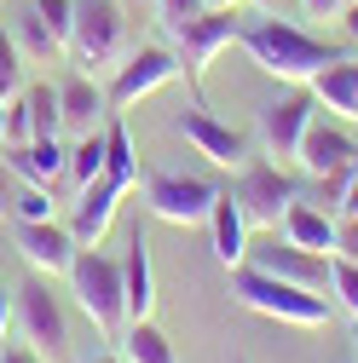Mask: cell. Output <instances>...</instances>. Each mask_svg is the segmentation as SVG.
Here are the masks:
<instances>
[{
  "mask_svg": "<svg viewBox=\"0 0 358 363\" xmlns=\"http://www.w3.org/2000/svg\"><path fill=\"white\" fill-rule=\"evenodd\" d=\"M0 156H6V167L23 179V185H47V191H58V185H64V167H70V150H64L58 139L0 145Z\"/></svg>",
  "mask_w": 358,
  "mask_h": 363,
  "instance_id": "17",
  "label": "cell"
},
{
  "mask_svg": "<svg viewBox=\"0 0 358 363\" xmlns=\"http://www.w3.org/2000/svg\"><path fill=\"white\" fill-rule=\"evenodd\" d=\"M23 104H29V139H58V133H64L58 86H53V81H29V86H23Z\"/></svg>",
  "mask_w": 358,
  "mask_h": 363,
  "instance_id": "24",
  "label": "cell"
},
{
  "mask_svg": "<svg viewBox=\"0 0 358 363\" xmlns=\"http://www.w3.org/2000/svg\"><path fill=\"white\" fill-rule=\"evenodd\" d=\"M312 121H318V99H312V86H289L283 99H272V104L260 110V150L289 167L300 156V139H306Z\"/></svg>",
  "mask_w": 358,
  "mask_h": 363,
  "instance_id": "10",
  "label": "cell"
},
{
  "mask_svg": "<svg viewBox=\"0 0 358 363\" xmlns=\"http://www.w3.org/2000/svg\"><path fill=\"white\" fill-rule=\"evenodd\" d=\"M29 12L53 29V40L70 52V29H75V0H29Z\"/></svg>",
  "mask_w": 358,
  "mask_h": 363,
  "instance_id": "29",
  "label": "cell"
},
{
  "mask_svg": "<svg viewBox=\"0 0 358 363\" xmlns=\"http://www.w3.org/2000/svg\"><path fill=\"white\" fill-rule=\"evenodd\" d=\"M208 237H214V259L226 265V271H237L243 259H249V219H243V208L219 191V202H214V213H208Z\"/></svg>",
  "mask_w": 358,
  "mask_h": 363,
  "instance_id": "19",
  "label": "cell"
},
{
  "mask_svg": "<svg viewBox=\"0 0 358 363\" xmlns=\"http://www.w3.org/2000/svg\"><path fill=\"white\" fill-rule=\"evenodd\" d=\"M12 40H18V52H23V64H53V58H64V47L53 40V29L40 23L29 6L18 12V23H12Z\"/></svg>",
  "mask_w": 358,
  "mask_h": 363,
  "instance_id": "25",
  "label": "cell"
},
{
  "mask_svg": "<svg viewBox=\"0 0 358 363\" xmlns=\"http://www.w3.org/2000/svg\"><path fill=\"white\" fill-rule=\"evenodd\" d=\"M121 283H127V323L156 311V277H151V242L133 231L127 254H121Z\"/></svg>",
  "mask_w": 358,
  "mask_h": 363,
  "instance_id": "21",
  "label": "cell"
},
{
  "mask_svg": "<svg viewBox=\"0 0 358 363\" xmlns=\"http://www.w3.org/2000/svg\"><path fill=\"white\" fill-rule=\"evenodd\" d=\"M6 340H12V294L0 289V346H6Z\"/></svg>",
  "mask_w": 358,
  "mask_h": 363,
  "instance_id": "37",
  "label": "cell"
},
{
  "mask_svg": "<svg viewBox=\"0 0 358 363\" xmlns=\"http://www.w3.org/2000/svg\"><path fill=\"white\" fill-rule=\"evenodd\" d=\"M352 162H358V145L347 139V127H341V121L318 116V121L306 127V139H300V156H295V167H300V173L324 179V173H335V167H352Z\"/></svg>",
  "mask_w": 358,
  "mask_h": 363,
  "instance_id": "14",
  "label": "cell"
},
{
  "mask_svg": "<svg viewBox=\"0 0 358 363\" xmlns=\"http://www.w3.org/2000/svg\"><path fill=\"white\" fill-rule=\"evenodd\" d=\"M352 346H358V317H352Z\"/></svg>",
  "mask_w": 358,
  "mask_h": 363,
  "instance_id": "43",
  "label": "cell"
},
{
  "mask_svg": "<svg viewBox=\"0 0 358 363\" xmlns=\"http://www.w3.org/2000/svg\"><path fill=\"white\" fill-rule=\"evenodd\" d=\"M23 52H18V40H12V29L0 23V99H18L23 93Z\"/></svg>",
  "mask_w": 358,
  "mask_h": 363,
  "instance_id": "28",
  "label": "cell"
},
{
  "mask_svg": "<svg viewBox=\"0 0 358 363\" xmlns=\"http://www.w3.org/2000/svg\"><path fill=\"white\" fill-rule=\"evenodd\" d=\"M0 145H6V99H0Z\"/></svg>",
  "mask_w": 358,
  "mask_h": 363,
  "instance_id": "42",
  "label": "cell"
},
{
  "mask_svg": "<svg viewBox=\"0 0 358 363\" xmlns=\"http://www.w3.org/2000/svg\"><path fill=\"white\" fill-rule=\"evenodd\" d=\"M168 40H173V52H179V69L191 75V86H202V75H208V64L219 58L237 40V12H219V6H202L197 18H185V23H173L168 29Z\"/></svg>",
  "mask_w": 358,
  "mask_h": 363,
  "instance_id": "8",
  "label": "cell"
},
{
  "mask_svg": "<svg viewBox=\"0 0 358 363\" xmlns=\"http://www.w3.org/2000/svg\"><path fill=\"white\" fill-rule=\"evenodd\" d=\"M121 47H127V12H121V0H75L70 58L75 64H116Z\"/></svg>",
  "mask_w": 358,
  "mask_h": 363,
  "instance_id": "9",
  "label": "cell"
},
{
  "mask_svg": "<svg viewBox=\"0 0 358 363\" xmlns=\"http://www.w3.org/2000/svg\"><path fill=\"white\" fill-rule=\"evenodd\" d=\"M254 271H266V277H283V283H300L312 294H330V254H312V248H295L283 231H260L249 237V259Z\"/></svg>",
  "mask_w": 358,
  "mask_h": 363,
  "instance_id": "7",
  "label": "cell"
},
{
  "mask_svg": "<svg viewBox=\"0 0 358 363\" xmlns=\"http://www.w3.org/2000/svg\"><path fill=\"white\" fill-rule=\"evenodd\" d=\"M237 47L249 52V64H254L260 75H278V81H289V86H306L324 64L341 58L330 40L306 35L295 18H272V12L237 18Z\"/></svg>",
  "mask_w": 358,
  "mask_h": 363,
  "instance_id": "1",
  "label": "cell"
},
{
  "mask_svg": "<svg viewBox=\"0 0 358 363\" xmlns=\"http://www.w3.org/2000/svg\"><path fill=\"white\" fill-rule=\"evenodd\" d=\"M243 6H254V12H272V18H289V12H300V0H243Z\"/></svg>",
  "mask_w": 358,
  "mask_h": 363,
  "instance_id": "35",
  "label": "cell"
},
{
  "mask_svg": "<svg viewBox=\"0 0 358 363\" xmlns=\"http://www.w3.org/2000/svg\"><path fill=\"white\" fill-rule=\"evenodd\" d=\"M232 300L260 311V317H278V323H295V329H324L330 323V300L312 294L300 283H283V277H266L254 265H237L232 271Z\"/></svg>",
  "mask_w": 358,
  "mask_h": 363,
  "instance_id": "2",
  "label": "cell"
},
{
  "mask_svg": "<svg viewBox=\"0 0 358 363\" xmlns=\"http://www.w3.org/2000/svg\"><path fill=\"white\" fill-rule=\"evenodd\" d=\"M93 363H121V357H93Z\"/></svg>",
  "mask_w": 358,
  "mask_h": 363,
  "instance_id": "44",
  "label": "cell"
},
{
  "mask_svg": "<svg viewBox=\"0 0 358 363\" xmlns=\"http://www.w3.org/2000/svg\"><path fill=\"white\" fill-rule=\"evenodd\" d=\"M121 185H110V179H93V185H81L75 191V208H70V231H75V242L81 248H99L104 242V231H110V219H116V208H121Z\"/></svg>",
  "mask_w": 358,
  "mask_h": 363,
  "instance_id": "15",
  "label": "cell"
},
{
  "mask_svg": "<svg viewBox=\"0 0 358 363\" xmlns=\"http://www.w3.org/2000/svg\"><path fill=\"white\" fill-rule=\"evenodd\" d=\"M12 335L40 357V363H64L70 352V317H64V300L53 294V277H35L12 294Z\"/></svg>",
  "mask_w": 358,
  "mask_h": 363,
  "instance_id": "3",
  "label": "cell"
},
{
  "mask_svg": "<svg viewBox=\"0 0 358 363\" xmlns=\"http://www.w3.org/2000/svg\"><path fill=\"white\" fill-rule=\"evenodd\" d=\"M202 6H208V0H156V18H162V29H173V23L197 18Z\"/></svg>",
  "mask_w": 358,
  "mask_h": 363,
  "instance_id": "32",
  "label": "cell"
},
{
  "mask_svg": "<svg viewBox=\"0 0 358 363\" xmlns=\"http://www.w3.org/2000/svg\"><path fill=\"white\" fill-rule=\"evenodd\" d=\"M127 6H133V12H156V0H127Z\"/></svg>",
  "mask_w": 358,
  "mask_h": 363,
  "instance_id": "41",
  "label": "cell"
},
{
  "mask_svg": "<svg viewBox=\"0 0 358 363\" xmlns=\"http://www.w3.org/2000/svg\"><path fill=\"white\" fill-rule=\"evenodd\" d=\"M358 213V162H352V179H347V196H341V219Z\"/></svg>",
  "mask_w": 358,
  "mask_h": 363,
  "instance_id": "38",
  "label": "cell"
},
{
  "mask_svg": "<svg viewBox=\"0 0 358 363\" xmlns=\"http://www.w3.org/2000/svg\"><path fill=\"white\" fill-rule=\"evenodd\" d=\"M278 231L295 242V248H312V254H335V213H324L318 202H289L283 208V225Z\"/></svg>",
  "mask_w": 358,
  "mask_h": 363,
  "instance_id": "20",
  "label": "cell"
},
{
  "mask_svg": "<svg viewBox=\"0 0 358 363\" xmlns=\"http://www.w3.org/2000/svg\"><path fill=\"white\" fill-rule=\"evenodd\" d=\"M179 139H185L197 156H208L214 167H226V173L249 162V139H243L237 127H226L219 116H208V104H197V110L179 116Z\"/></svg>",
  "mask_w": 358,
  "mask_h": 363,
  "instance_id": "13",
  "label": "cell"
},
{
  "mask_svg": "<svg viewBox=\"0 0 358 363\" xmlns=\"http://www.w3.org/2000/svg\"><path fill=\"white\" fill-rule=\"evenodd\" d=\"M58 116H64V133L70 139H87V133H99L110 121V99H104V86L93 75H70L58 86Z\"/></svg>",
  "mask_w": 358,
  "mask_h": 363,
  "instance_id": "16",
  "label": "cell"
},
{
  "mask_svg": "<svg viewBox=\"0 0 358 363\" xmlns=\"http://www.w3.org/2000/svg\"><path fill=\"white\" fill-rule=\"evenodd\" d=\"M179 75H185V69H179V52H173V47H139L127 64H116V81L104 86L110 116H121V110H133L139 99L162 93V86L179 81Z\"/></svg>",
  "mask_w": 358,
  "mask_h": 363,
  "instance_id": "11",
  "label": "cell"
},
{
  "mask_svg": "<svg viewBox=\"0 0 358 363\" xmlns=\"http://www.w3.org/2000/svg\"><path fill=\"white\" fill-rule=\"evenodd\" d=\"M208 6H219V12H243V0H208Z\"/></svg>",
  "mask_w": 358,
  "mask_h": 363,
  "instance_id": "40",
  "label": "cell"
},
{
  "mask_svg": "<svg viewBox=\"0 0 358 363\" xmlns=\"http://www.w3.org/2000/svg\"><path fill=\"white\" fill-rule=\"evenodd\" d=\"M335 254H347V259H358V213H347V219H335Z\"/></svg>",
  "mask_w": 358,
  "mask_h": 363,
  "instance_id": "33",
  "label": "cell"
},
{
  "mask_svg": "<svg viewBox=\"0 0 358 363\" xmlns=\"http://www.w3.org/2000/svg\"><path fill=\"white\" fill-rule=\"evenodd\" d=\"M12 242L29 259V271H40V277H70V265L81 254L75 231L58 219H12Z\"/></svg>",
  "mask_w": 358,
  "mask_h": 363,
  "instance_id": "12",
  "label": "cell"
},
{
  "mask_svg": "<svg viewBox=\"0 0 358 363\" xmlns=\"http://www.w3.org/2000/svg\"><path fill=\"white\" fill-rule=\"evenodd\" d=\"M306 86H312V99H318V110H324L330 121H341V127L358 121V64H352V58L324 64Z\"/></svg>",
  "mask_w": 358,
  "mask_h": 363,
  "instance_id": "18",
  "label": "cell"
},
{
  "mask_svg": "<svg viewBox=\"0 0 358 363\" xmlns=\"http://www.w3.org/2000/svg\"><path fill=\"white\" fill-rule=\"evenodd\" d=\"M226 196L243 208L249 231H278V225H283V208H289L300 191H295V179L283 173V162L249 156L243 167H232V191H226Z\"/></svg>",
  "mask_w": 358,
  "mask_h": 363,
  "instance_id": "5",
  "label": "cell"
},
{
  "mask_svg": "<svg viewBox=\"0 0 358 363\" xmlns=\"http://www.w3.org/2000/svg\"><path fill=\"white\" fill-rule=\"evenodd\" d=\"M104 179H110V185H121V191H133V185L145 179L139 150H133V139H127L121 116H110V121H104Z\"/></svg>",
  "mask_w": 358,
  "mask_h": 363,
  "instance_id": "22",
  "label": "cell"
},
{
  "mask_svg": "<svg viewBox=\"0 0 358 363\" xmlns=\"http://www.w3.org/2000/svg\"><path fill=\"white\" fill-rule=\"evenodd\" d=\"M70 294L75 306L93 317V329L104 335H121L127 323V283H121V259L99 254V248H81L75 265H70Z\"/></svg>",
  "mask_w": 358,
  "mask_h": 363,
  "instance_id": "4",
  "label": "cell"
},
{
  "mask_svg": "<svg viewBox=\"0 0 358 363\" xmlns=\"http://www.w3.org/2000/svg\"><path fill=\"white\" fill-rule=\"evenodd\" d=\"M330 294L347 317H358V259L347 254H330Z\"/></svg>",
  "mask_w": 358,
  "mask_h": 363,
  "instance_id": "27",
  "label": "cell"
},
{
  "mask_svg": "<svg viewBox=\"0 0 358 363\" xmlns=\"http://www.w3.org/2000/svg\"><path fill=\"white\" fill-rule=\"evenodd\" d=\"M12 219H53V191H47V185H23V179H18Z\"/></svg>",
  "mask_w": 358,
  "mask_h": 363,
  "instance_id": "30",
  "label": "cell"
},
{
  "mask_svg": "<svg viewBox=\"0 0 358 363\" xmlns=\"http://www.w3.org/2000/svg\"><path fill=\"white\" fill-rule=\"evenodd\" d=\"M341 18H347V35L358 40V0H347V6H341Z\"/></svg>",
  "mask_w": 358,
  "mask_h": 363,
  "instance_id": "39",
  "label": "cell"
},
{
  "mask_svg": "<svg viewBox=\"0 0 358 363\" xmlns=\"http://www.w3.org/2000/svg\"><path fill=\"white\" fill-rule=\"evenodd\" d=\"M93 179H104V127L87 133V139H75V145H70V167H64V185H70V191L93 185Z\"/></svg>",
  "mask_w": 358,
  "mask_h": 363,
  "instance_id": "26",
  "label": "cell"
},
{
  "mask_svg": "<svg viewBox=\"0 0 358 363\" xmlns=\"http://www.w3.org/2000/svg\"><path fill=\"white\" fill-rule=\"evenodd\" d=\"M341 6H347V0H300L306 18H341Z\"/></svg>",
  "mask_w": 358,
  "mask_h": 363,
  "instance_id": "36",
  "label": "cell"
},
{
  "mask_svg": "<svg viewBox=\"0 0 358 363\" xmlns=\"http://www.w3.org/2000/svg\"><path fill=\"white\" fill-rule=\"evenodd\" d=\"M6 145H29V104H23V93L6 99Z\"/></svg>",
  "mask_w": 358,
  "mask_h": 363,
  "instance_id": "31",
  "label": "cell"
},
{
  "mask_svg": "<svg viewBox=\"0 0 358 363\" xmlns=\"http://www.w3.org/2000/svg\"><path fill=\"white\" fill-rule=\"evenodd\" d=\"M12 191H18V173L6 167V156H0V219L12 213Z\"/></svg>",
  "mask_w": 358,
  "mask_h": 363,
  "instance_id": "34",
  "label": "cell"
},
{
  "mask_svg": "<svg viewBox=\"0 0 358 363\" xmlns=\"http://www.w3.org/2000/svg\"><path fill=\"white\" fill-rule=\"evenodd\" d=\"M145 213L162 219V225H208L214 202H219V185L214 179H197V173H145Z\"/></svg>",
  "mask_w": 358,
  "mask_h": 363,
  "instance_id": "6",
  "label": "cell"
},
{
  "mask_svg": "<svg viewBox=\"0 0 358 363\" xmlns=\"http://www.w3.org/2000/svg\"><path fill=\"white\" fill-rule=\"evenodd\" d=\"M121 363H173V340L139 317V323H121Z\"/></svg>",
  "mask_w": 358,
  "mask_h": 363,
  "instance_id": "23",
  "label": "cell"
}]
</instances>
